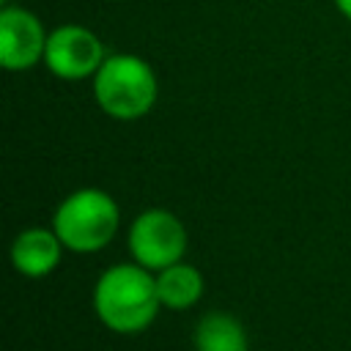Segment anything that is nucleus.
Masks as SVG:
<instances>
[{"mask_svg":"<svg viewBox=\"0 0 351 351\" xmlns=\"http://www.w3.org/2000/svg\"><path fill=\"white\" fill-rule=\"evenodd\" d=\"M101 63H104V47L93 30L82 25H60L49 30L44 66L55 77L77 82V80L93 77Z\"/></svg>","mask_w":351,"mask_h":351,"instance_id":"39448f33","label":"nucleus"},{"mask_svg":"<svg viewBox=\"0 0 351 351\" xmlns=\"http://www.w3.org/2000/svg\"><path fill=\"white\" fill-rule=\"evenodd\" d=\"M335 5L346 19H351V0H335Z\"/></svg>","mask_w":351,"mask_h":351,"instance_id":"9d476101","label":"nucleus"},{"mask_svg":"<svg viewBox=\"0 0 351 351\" xmlns=\"http://www.w3.org/2000/svg\"><path fill=\"white\" fill-rule=\"evenodd\" d=\"M159 307L156 277L140 263H115L104 269L93 285V310L99 321L118 335L148 329Z\"/></svg>","mask_w":351,"mask_h":351,"instance_id":"f257e3e1","label":"nucleus"},{"mask_svg":"<svg viewBox=\"0 0 351 351\" xmlns=\"http://www.w3.org/2000/svg\"><path fill=\"white\" fill-rule=\"evenodd\" d=\"M93 96L101 112L115 121H137L148 115L159 96L154 69L137 55H110L93 74Z\"/></svg>","mask_w":351,"mask_h":351,"instance_id":"f03ea898","label":"nucleus"},{"mask_svg":"<svg viewBox=\"0 0 351 351\" xmlns=\"http://www.w3.org/2000/svg\"><path fill=\"white\" fill-rule=\"evenodd\" d=\"M63 241L55 230L47 228H27L11 244V263L25 277H47L58 269L63 255Z\"/></svg>","mask_w":351,"mask_h":351,"instance_id":"0eeeda50","label":"nucleus"},{"mask_svg":"<svg viewBox=\"0 0 351 351\" xmlns=\"http://www.w3.org/2000/svg\"><path fill=\"white\" fill-rule=\"evenodd\" d=\"M156 293H159L162 307L189 310L203 296V274L184 261L170 263L156 271Z\"/></svg>","mask_w":351,"mask_h":351,"instance_id":"6e6552de","label":"nucleus"},{"mask_svg":"<svg viewBox=\"0 0 351 351\" xmlns=\"http://www.w3.org/2000/svg\"><path fill=\"white\" fill-rule=\"evenodd\" d=\"M132 261L159 271L170 263H178L186 252V228L167 208H148L132 219L126 236Z\"/></svg>","mask_w":351,"mask_h":351,"instance_id":"20e7f679","label":"nucleus"},{"mask_svg":"<svg viewBox=\"0 0 351 351\" xmlns=\"http://www.w3.org/2000/svg\"><path fill=\"white\" fill-rule=\"evenodd\" d=\"M195 351H247V332L230 313H206L192 335Z\"/></svg>","mask_w":351,"mask_h":351,"instance_id":"1a4fd4ad","label":"nucleus"},{"mask_svg":"<svg viewBox=\"0 0 351 351\" xmlns=\"http://www.w3.org/2000/svg\"><path fill=\"white\" fill-rule=\"evenodd\" d=\"M121 225V208L115 197L104 189L85 186L66 195L55 214L52 230L71 252H99L104 250Z\"/></svg>","mask_w":351,"mask_h":351,"instance_id":"7ed1b4c3","label":"nucleus"},{"mask_svg":"<svg viewBox=\"0 0 351 351\" xmlns=\"http://www.w3.org/2000/svg\"><path fill=\"white\" fill-rule=\"evenodd\" d=\"M47 36L41 19L19 5H5L0 11V63L8 71L33 69L44 60Z\"/></svg>","mask_w":351,"mask_h":351,"instance_id":"423d86ee","label":"nucleus"}]
</instances>
